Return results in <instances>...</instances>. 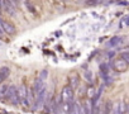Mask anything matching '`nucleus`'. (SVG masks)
<instances>
[{
  "mask_svg": "<svg viewBox=\"0 0 129 114\" xmlns=\"http://www.w3.org/2000/svg\"><path fill=\"white\" fill-rule=\"evenodd\" d=\"M27 93H28V88H27V85H20L19 88H18V96H19V100H20V105L23 106V108H25V109H28L29 108V105H28V103H27Z\"/></svg>",
  "mask_w": 129,
  "mask_h": 114,
  "instance_id": "obj_3",
  "label": "nucleus"
},
{
  "mask_svg": "<svg viewBox=\"0 0 129 114\" xmlns=\"http://www.w3.org/2000/svg\"><path fill=\"white\" fill-rule=\"evenodd\" d=\"M47 77H48V71H47V70H42L41 74H39V79H41L42 81H44Z\"/></svg>",
  "mask_w": 129,
  "mask_h": 114,
  "instance_id": "obj_19",
  "label": "nucleus"
},
{
  "mask_svg": "<svg viewBox=\"0 0 129 114\" xmlns=\"http://www.w3.org/2000/svg\"><path fill=\"white\" fill-rule=\"evenodd\" d=\"M100 71H101L100 75H108L109 74V66H108V64H101L100 65Z\"/></svg>",
  "mask_w": 129,
  "mask_h": 114,
  "instance_id": "obj_15",
  "label": "nucleus"
},
{
  "mask_svg": "<svg viewBox=\"0 0 129 114\" xmlns=\"http://www.w3.org/2000/svg\"><path fill=\"white\" fill-rule=\"evenodd\" d=\"M58 95H59L62 103H72L74 101V89L70 85L63 86Z\"/></svg>",
  "mask_w": 129,
  "mask_h": 114,
  "instance_id": "obj_2",
  "label": "nucleus"
},
{
  "mask_svg": "<svg viewBox=\"0 0 129 114\" xmlns=\"http://www.w3.org/2000/svg\"><path fill=\"white\" fill-rule=\"evenodd\" d=\"M123 42V38L121 37H118V36H115V37H113L109 42H108V47H115V46H118V44H120Z\"/></svg>",
  "mask_w": 129,
  "mask_h": 114,
  "instance_id": "obj_11",
  "label": "nucleus"
},
{
  "mask_svg": "<svg viewBox=\"0 0 129 114\" xmlns=\"http://www.w3.org/2000/svg\"><path fill=\"white\" fill-rule=\"evenodd\" d=\"M84 77H85V80H86V81H89V82H91V84H92L94 77H92V72H91V71H85V72H84Z\"/></svg>",
  "mask_w": 129,
  "mask_h": 114,
  "instance_id": "obj_16",
  "label": "nucleus"
},
{
  "mask_svg": "<svg viewBox=\"0 0 129 114\" xmlns=\"http://www.w3.org/2000/svg\"><path fill=\"white\" fill-rule=\"evenodd\" d=\"M27 103H28L29 108H32L33 104H34V94H33V90H32V89H28V93H27Z\"/></svg>",
  "mask_w": 129,
  "mask_h": 114,
  "instance_id": "obj_12",
  "label": "nucleus"
},
{
  "mask_svg": "<svg viewBox=\"0 0 129 114\" xmlns=\"http://www.w3.org/2000/svg\"><path fill=\"white\" fill-rule=\"evenodd\" d=\"M5 100L8 103H10L13 106L20 105V100H19V96H18V88L15 85H9V89H8Z\"/></svg>",
  "mask_w": 129,
  "mask_h": 114,
  "instance_id": "obj_1",
  "label": "nucleus"
},
{
  "mask_svg": "<svg viewBox=\"0 0 129 114\" xmlns=\"http://www.w3.org/2000/svg\"><path fill=\"white\" fill-rule=\"evenodd\" d=\"M125 114H126V113H125Z\"/></svg>",
  "mask_w": 129,
  "mask_h": 114,
  "instance_id": "obj_26",
  "label": "nucleus"
},
{
  "mask_svg": "<svg viewBox=\"0 0 129 114\" xmlns=\"http://www.w3.org/2000/svg\"><path fill=\"white\" fill-rule=\"evenodd\" d=\"M71 110V103H61L57 108L56 114H70Z\"/></svg>",
  "mask_w": 129,
  "mask_h": 114,
  "instance_id": "obj_6",
  "label": "nucleus"
},
{
  "mask_svg": "<svg viewBox=\"0 0 129 114\" xmlns=\"http://www.w3.org/2000/svg\"><path fill=\"white\" fill-rule=\"evenodd\" d=\"M123 23H124L125 25H129V15H128V17H125V18L123 19Z\"/></svg>",
  "mask_w": 129,
  "mask_h": 114,
  "instance_id": "obj_20",
  "label": "nucleus"
},
{
  "mask_svg": "<svg viewBox=\"0 0 129 114\" xmlns=\"http://www.w3.org/2000/svg\"><path fill=\"white\" fill-rule=\"evenodd\" d=\"M128 66L129 65L121 59V57H119V59H116V60L113 61V69L116 72H124V71H126L128 70Z\"/></svg>",
  "mask_w": 129,
  "mask_h": 114,
  "instance_id": "obj_4",
  "label": "nucleus"
},
{
  "mask_svg": "<svg viewBox=\"0 0 129 114\" xmlns=\"http://www.w3.org/2000/svg\"><path fill=\"white\" fill-rule=\"evenodd\" d=\"M9 2H12V3H14L17 5V2H19V0H9Z\"/></svg>",
  "mask_w": 129,
  "mask_h": 114,
  "instance_id": "obj_23",
  "label": "nucleus"
},
{
  "mask_svg": "<svg viewBox=\"0 0 129 114\" xmlns=\"http://www.w3.org/2000/svg\"><path fill=\"white\" fill-rule=\"evenodd\" d=\"M86 95H87V99H91V100H92V99L95 98V95H96V90H95V88H94L92 85L87 88Z\"/></svg>",
  "mask_w": 129,
  "mask_h": 114,
  "instance_id": "obj_14",
  "label": "nucleus"
},
{
  "mask_svg": "<svg viewBox=\"0 0 129 114\" xmlns=\"http://www.w3.org/2000/svg\"><path fill=\"white\" fill-rule=\"evenodd\" d=\"M19 2H20V0H19ZM23 2H28V0H23Z\"/></svg>",
  "mask_w": 129,
  "mask_h": 114,
  "instance_id": "obj_25",
  "label": "nucleus"
},
{
  "mask_svg": "<svg viewBox=\"0 0 129 114\" xmlns=\"http://www.w3.org/2000/svg\"><path fill=\"white\" fill-rule=\"evenodd\" d=\"M120 57H121V59L129 65V51H124V52H121L120 53Z\"/></svg>",
  "mask_w": 129,
  "mask_h": 114,
  "instance_id": "obj_17",
  "label": "nucleus"
},
{
  "mask_svg": "<svg viewBox=\"0 0 129 114\" xmlns=\"http://www.w3.org/2000/svg\"><path fill=\"white\" fill-rule=\"evenodd\" d=\"M8 89H9V85L8 84H4V82L0 84V100L5 99L7 93H8Z\"/></svg>",
  "mask_w": 129,
  "mask_h": 114,
  "instance_id": "obj_10",
  "label": "nucleus"
},
{
  "mask_svg": "<svg viewBox=\"0 0 129 114\" xmlns=\"http://www.w3.org/2000/svg\"><path fill=\"white\" fill-rule=\"evenodd\" d=\"M3 81H4V80H3V79H2V77H0V84H2V82H3Z\"/></svg>",
  "mask_w": 129,
  "mask_h": 114,
  "instance_id": "obj_24",
  "label": "nucleus"
},
{
  "mask_svg": "<svg viewBox=\"0 0 129 114\" xmlns=\"http://www.w3.org/2000/svg\"><path fill=\"white\" fill-rule=\"evenodd\" d=\"M2 36H4V31H3L2 27H0V37H2Z\"/></svg>",
  "mask_w": 129,
  "mask_h": 114,
  "instance_id": "obj_21",
  "label": "nucleus"
},
{
  "mask_svg": "<svg viewBox=\"0 0 129 114\" xmlns=\"http://www.w3.org/2000/svg\"><path fill=\"white\" fill-rule=\"evenodd\" d=\"M2 28H3V31H4V33H7V34H14L15 32H17V29H15V27H14V24L13 23H10V22H8V20H3L2 22Z\"/></svg>",
  "mask_w": 129,
  "mask_h": 114,
  "instance_id": "obj_5",
  "label": "nucleus"
},
{
  "mask_svg": "<svg viewBox=\"0 0 129 114\" xmlns=\"http://www.w3.org/2000/svg\"><path fill=\"white\" fill-rule=\"evenodd\" d=\"M114 54H115V52H113V51L109 52V57H114Z\"/></svg>",
  "mask_w": 129,
  "mask_h": 114,
  "instance_id": "obj_22",
  "label": "nucleus"
},
{
  "mask_svg": "<svg viewBox=\"0 0 129 114\" xmlns=\"http://www.w3.org/2000/svg\"><path fill=\"white\" fill-rule=\"evenodd\" d=\"M111 114H121V113H120V109H119V103H114V104H113Z\"/></svg>",
  "mask_w": 129,
  "mask_h": 114,
  "instance_id": "obj_18",
  "label": "nucleus"
},
{
  "mask_svg": "<svg viewBox=\"0 0 129 114\" xmlns=\"http://www.w3.org/2000/svg\"><path fill=\"white\" fill-rule=\"evenodd\" d=\"M70 114H80V101H79V100H74V101L71 103Z\"/></svg>",
  "mask_w": 129,
  "mask_h": 114,
  "instance_id": "obj_8",
  "label": "nucleus"
},
{
  "mask_svg": "<svg viewBox=\"0 0 129 114\" xmlns=\"http://www.w3.org/2000/svg\"><path fill=\"white\" fill-rule=\"evenodd\" d=\"M69 81H70V86H71L72 89L79 88V85H80V75L76 74V72L71 74L70 77H69Z\"/></svg>",
  "mask_w": 129,
  "mask_h": 114,
  "instance_id": "obj_7",
  "label": "nucleus"
},
{
  "mask_svg": "<svg viewBox=\"0 0 129 114\" xmlns=\"http://www.w3.org/2000/svg\"><path fill=\"white\" fill-rule=\"evenodd\" d=\"M111 109H113V103L111 101H106L101 106V113L100 114H111Z\"/></svg>",
  "mask_w": 129,
  "mask_h": 114,
  "instance_id": "obj_9",
  "label": "nucleus"
},
{
  "mask_svg": "<svg viewBox=\"0 0 129 114\" xmlns=\"http://www.w3.org/2000/svg\"><path fill=\"white\" fill-rule=\"evenodd\" d=\"M9 74H10V70H9V67H7V66L0 67V77H2L3 80H5V79L9 76Z\"/></svg>",
  "mask_w": 129,
  "mask_h": 114,
  "instance_id": "obj_13",
  "label": "nucleus"
}]
</instances>
